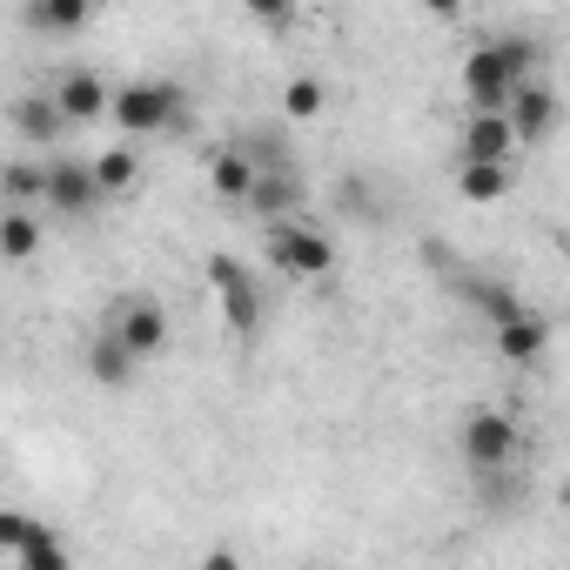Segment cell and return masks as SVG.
I'll return each mask as SVG.
<instances>
[{"mask_svg": "<svg viewBox=\"0 0 570 570\" xmlns=\"http://www.w3.org/2000/svg\"><path fill=\"white\" fill-rule=\"evenodd\" d=\"M530 68H537V41H523V35L483 41V48L463 61V95H470V108H476V115H503V101L530 81Z\"/></svg>", "mask_w": 570, "mask_h": 570, "instance_id": "cell-1", "label": "cell"}, {"mask_svg": "<svg viewBox=\"0 0 570 570\" xmlns=\"http://www.w3.org/2000/svg\"><path fill=\"white\" fill-rule=\"evenodd\" d=\"M181 108H188V95H181L175 81H128V88H115V101H108V115H115L121 135H161V128H175Z\"/></svg>", "mask_w": 570, "mask_h": 570, "instance_id": "cell-2", "label": "cell"}, {"mask_svg": "<svg viewBox=\"0 0 570 570\" xmlns=\"http://www.w3.org/2000/svg\"><path fill=\"white\" fill-rule=\"evenodd\" d=\"M456 450H463L470 470L497 476V470L517 456V416H510V410H470L463 430H456Z\"/></svg>", "mask_w": 570, "mask_h": 570, "instance_id": "cell-3", "label": "cell"}, {"mask_svg": "<svg viewBox=\"0 0 570 570\" xmlns=\"http://www.w3.org/2000/svg\"><path fill=\"white\" fill-rule=\"evenodd\" d=\"M101 330H108L135 363H148V356L168 343V309H161L155 296H121V303L108 309V323H101Z\"/></svg>", "mask_w": 570, "mask_h": 570, "instance_id": "cell-4", "label": "cell"}, {"mask_svg": "<svg viewBox=\"0 0 570 570\" xmlns=\"http://www.w3.org/2000/svg\"><path fill=\"white\" fill-rule=\"evenodd\" d=\"M268 262H275L282 275H330V268H336V248H330V235L309 228V222H275V228H268Z\"/></svg>", "mask_w": 570, "mask_h": 570, "instance_id": "cell-5", "label": "cell"}, {"mask_svg": "<svg viewBox=\"0 0 570 570\" xmlns=\"http://www.w3.org/2000/svg\"><path fill=\"white\" fill-rule=\"evenodd\" d=\"M208 282L222 289L228 330H235V336H255V330H262V289L248 282V268H242L235 255H208Z\"/></svg>", "mask_w": 570, "mask_h": 570, "instance_id": "cell-6", "label": "cell"}, {"mask_svg": "<svg viewBox=\"0 0 570 570\" xmlns=\"http://www.w3.org/2000/svg\"><path fill=\"white\" fill-rule=\"evenodd\" d=\"M510 155H517V135L503 115H470L456 128V168H510Z\"/></svg>", "mask_w": 570, "mask_h": 570, "instance_id": "cell-7", "label": "cell"}, {"mask_svg": "<svg viewBox=\"0 0 570 570\" xmlns=\"http://www.w3.org/2000/svg\"><path fill=\"white\" fill-rule=\"evenodd\" d=\"M101 188H95V168L88 161H48V202L41 208H55V215H68V222H88V215H101Z\"/></svg>", "mask_w": 570, "mask_h": 570, "instance_id": "cell-8", "label": "cell"}, {"mask_svg": "<svg viewBox=\"0 0 570 570\" xmlns=\"http://www.w3.org/2000/svg\"><path fill=\"white\" fill-rule=\"evenodd\" d=\"M303 195H309V188H303V175H296V168H268V175H255V181H248L242 208H248V215H262V222L275 228V222H303Z\"/></svg>", "mask_w": 570, "mask_h": 570, "instance_id": "cell-9", "label": "cell"}, {"mask_svg": "<svg viewBox=\"0 0 570 570\" xmlns=\"http://www.w3.org/2000/svg\"><path fill=\"white\" fill-rule=\"evenodd\" d=\"M503 121H510L517 148H523V141H543V135L557 128V88L530 75V81H523V88H517V95L503 101Z\"/></svg>", "mask_w": 570, "mask_h": 570, "instance_id": "cell-10", "label": "cell"}, {"mask_svg": "<svg viewBox=\"0 0 570 570\" xmlns=\"http://www.w3.org/2000/svg\"><path fill=\"white\" fill-rule=\"evenodd\" d=\"M108 101H115V88H108L95 68H75V75H61V88H55V108H61V121H101V115H108Z\"/></svg>", "mask_w": 570, "mask_h": 570, "instance_id": "cell-11", "label": "cell"}, {"mask_svg": "<svg viewBox=\"0 0 570 570\" xmlns=\"http://www.w3.org/2000/svg\"><path fill=\"white\" fill-rule=\"evenodd\" d=\"M8 121H14V135L21 141H35V148H55L61 141V108H55V95H21L14 108H8Z\"/></svg>", "mask_w": 570, "mask_h": 570, "instance_id": "cell-12", "label": "cell"}, {"mask_svg": "<svg viewBox=\"0 0 570 570\" xmlns=\"http://www.w3.org/2000/svg\"><path fill=\"white\" fill-rule=\"evenodd\" d=\"M543 343H550V323H543V309H523V316L497 323V350H503L510 363H537V356H543Z\"/></svg>", "mask_w": 570, "mask_h": 570, "instance_id": "cell-13", "label": "cell"}, {"mask_svg": "<svg viewBox=\"0 0 570 570\" xmlns=\"http://www.w3.org/2000/svg\"><path fill=\"white\" fill-rule=\"evenodd\" d=\"M0 202L35 215L48 202V168H35V161H0Z\"/></svg>", "mask_w": 570, "mask_h": 570, "instance_id": "cell-14", "label": "cell"}, {"mask_svg": "<svg viewBox=\"0 0 570 570\" xmlns=\"http://www.w3.org/2000/svg\"><path fill=\"white\" fill-rule=\"evenodd\" d=\"M135 370H141V363H135V356H128V350H121L108 330L88 343V376H95L101 390H128V383H135Z\"/></svg>", "mask_w": 570, "mask_h": 570, "instance_id": "cell-15", "label": "cell"}, {"mask_svg": "<svg viewBox=\"0 0 570 570\" xmlns=\"http://www.w3.org/2000/svg\"><path fill=\"white\" fill-rule=\"evenodd\" d=\"M21 21H28L35 35H75V28L95 21V8H88V0H35Z\"/></svg>", "mask_w": 570, "mask_h": 570, "instance_id": "cell-16", "label": "cell"}, {"mask_svg": "<svg viewBox=\"0 0 570 570\" xmlns=\"http://www.w3.org/2000/svg\"><path fill=\"white\" fill-rule=\"evenodd\" d=\"M0 255L8 262H35L41 255V222L28 208H0Z\"/></svg>", "mask_w": 570, "mask_h": 570, "instance_id": "cell-17", "label": "cell"}, {"mask_svg": "<svg viewBox=\"0 0 570 570\" xmlns=\"http://www.w3.org/2000/svg\"><path fill=\"white\" fill-rule=\"evenodd\" d=\"M88 168H95V188H101V195H121V188L141 181V155H135L128 141H121V148H101Z\"/></svg>", "mask_w": 570, "mask_h": 570, "instance_id": "cell-18", "label": "cell"}, {"mask_svg": "<svg viewBox=\"0 0 570 570\" xmlns=\"http://www.w3.org/2000/svg\"><path fill=\"white\" fill-rule=\"evenodd\" d=\"M208 181H215V195H222V202H242V195H248V181H255V168H248V155H242V148H215V155H208Z\"/></svg>", "mask_w": 570, "mask_h": 570, "instance_id": "cell-19", "label": "cell"}, {"mask_svg": "<svg viewBox=\"0 0 570 570\" xmlns=\"http://www.w3.org/2000/svg\"><path fill=\"white\" fill-rule=\"evenodd\" d=\"M456 195L463 202H497V195H510V168H456Z\"/></svg>", "mask_w": 570, "mask_h": 570, "instance_id": "cell-20", "label": "cell"}, {"mask_svg": "<svg viewBox=\"0 0 570 570\" xmlns=\"http://www.w3.org/2000/svg\"><path fill=\"white\" fill-rule=\"evenodd\" d=\"M48 537V523H35V517H21V510H0V550H28V543H41Z\"/></svg>", "mask_w": 570, "mask_h": 570, "instance_id": "cell-21", "label": "cell"}, {"mask_svg": "<svg viewBox=\"0 0 570 570\" xmlns=\"http://www.w3.org/2000/svg\"><path fill=\"white\" fill-rule=\"evenodd\" d=\"M21 570H75V557L61 550V530H48L41 543H28L21 550Z\"/></svg>", "mask_w": 570, "mask_h": 570, "instance_id": "cell-22", "label": "cell"}, {"mask_svg": "<svg viewBox=\"0 0 570 570\" xmlns=\"http://www.w3.org/2000/svg\"><path fill=\"white\" fill-rule=\"evenodd\" d=\"M282 108H289L296 121H309V115H323V81H309V75H296L289 88H282Z\"/></svg>", "mask_w": 570, "mask_h": 570, "instance_id": "cell-23", "label": "cell"}, {"mask_svg": "<svg viewBox=\"0 0 570 570\" xmlns=\"http://www.w3.org/2000/svg\"><path fill=\"white\" fill-rule=\"evenodd\" d=\"M202 570H242V557H235V550H208Z\"/></svg>", "mask_w": 570, "mask_h": 570, "instance_id": "cell-24", "label": "cell"}]
</instances>
